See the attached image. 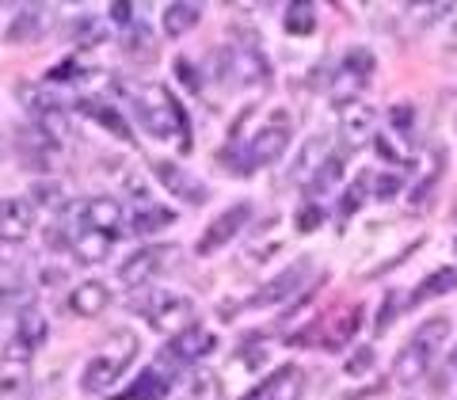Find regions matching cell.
I'll list each match as a JSON object with an SVG mask.
<instances>
[{"label":"cell","instance_id":"obj_37","mask_svg":"<svg viewBox=\"0 0 457 400\" xmlns=\"http://www.w3.org/2000/svg\"><path fill=\"white\" fill-rule=\"evenodd\" d=\"M339 179H343V161H339V156H332V161L320 168V176L312 179V191H328V188H336Z\"/></svg>","mask_w":457,"mask_h":400},{"label":"cell","instance_id":"obj_35","mask_svg":"<svg viewBox=\"0 0 457 400\" xmlns=\"http://www.w3.org/2000/svg\"><path fill=\"white\" fill-rule=\"evenodd\" d=\"M126 50H130V54H149L153 50V35H149V27L145 23H134V27H126Z\"/></svg>","mask_w":457,"mask_h":400},{"label":"cell","instance_id":"obj_40","mask_svg":"<svg viewBox=\"0 0 457 400\" xmlns=\"http://www.w3.org/2000/svg\"><path fill=\"white\" fill-rule=\"evenodd\" d=\"M362 191H366V176H362L359 183H354V188H351L347 195H343V203H339V213H343V218H347V213H354V210L362 206Z\"/></svg>","mask_w":457,"mask_h":400},{"label":"cell","instance_id":"obj_16","mask_svg":"<svg viewBox=\"0 0 457 400\" xmlns=\"http://www.w3.org/2000/svg\"><path fill=\"white\" fill-rule=\"evenodd\" d=\"M50 27V8H42V4H27L16 12V20L8 23V31H4V42H12V46H27V42H35L42 31Z\"/></svg>","mask_w":457,"mask_h":400},{"label":"cell","instance_id":"obj_20","mask_svg":"<svg viewBox=\"0 0 457 400\" xmlns=\"http://www.w3.org/2000/svg\"><path fill=\"white\" fill-rule=\"evenodd\" d=\"M111 245H114L111 233H99V229H80V233L73 237V255L84 267H96V263H104L111 255Z\"/></svg>","mask_w":457,"mask_h":400},{"label":"cell","instance_id":"obj_43","mask_svg":"<svg viewBox=\"0 0 457 400\" xmlns=\"http://www.w3.org/2000/svg\"><path fill=\"white\" fill-rule=\"evenodd\" d=\"M400 191V179L396 176H378V183H374V195L378 198H393Z\"/></svg>","mask_w":457,"mask_h":400},{"label":"cell","instance_id":"obj_42","mask_svg":"<svg viewBox=\"0 0 457 400\" xmlns=\"http://www.w3.org/2000/svg\"><path fill=\"white\" fill-rule=\"evenodd\" d=\"M137 12H134V4H126V0H119V4H111V20L114 23H122V27H134L137 20Z\"/></svg>","mask_w":457,"mask_h":400},{"label":"cell","instance_id":"obj_26","mask_svg":"<svg viewBox=\"0 0 457 400\" xmlns=\"http://www.w3.org/2000/svg\"><path fill=\"white\" fill-rule=\"evenodd\" d=\"M168 381H171V378L164 374V370L149 366L145 374H141V378L134 381V389H130V393H122L119 400H164V396H168V389H171Z\"/></svg>","mask_w":457,"mask_h":400},{"label":"cell","instance_id":"obj_31","mask_svg":"<svg viewBox=\"0 0 457 400\" xmlns=\"http://www.w3.org/2000/svg\"><path fill=\"white\" fill-rule=\"evenodd\" d=\"M65 38L77 42V46H96V42L104 38V20L92 16V12H84V16H77L65 27Z\"/></svg>","mask_w":457,"mask_h":400},{"label":"cell","instance_id":"obj_4","mask_svg":"<svg viewBox=\"0 0 457 400\" xmlns=\"http://www.w3.org/2000/svg\"><path fill=\"white\" fill-rule=\"evenodd\" d=\"M290 130H294L290 111H282V107H278V111H270V119L252 134V141H245V164H248V176H252L255 168L275 164L278 156L290 149Z\"/></svg>","mask_w":457,"mask_h":400},{"label":"cell","instance_id":"obj_24","mask_svg":"<svg viewBox=\"0 0 457 400\" xmlns=\"http://www.w3.org/2000/svg\"><path fill=\"white\" fill-rule=\"evenodd\" d=\"M302 393H305V374L297 366H282L278 374L263 385L267 400H302Z\"/></svg>","mask_w":457,"mask_h":400},{"label":"cell","instance_id":"obj_28","mask_svg":"<svg viewBox=\"0 0 457 400\" xmlns=\"http://www.w3.org/2000/svg\"><path fill=\"white\" fill-rule=\"evenodd\" d=\"M282 27H286V35H297V38L312 35V31H317V4H309V0H297V4H290V8H286Z\"/></svg>","mask_w":457,"mask_h":400},{"label":"cell","instance_id":"obj_34","mask_svg":"<svg viewBox=\"0 0 457 400\" xmlns=\"http://www.w3.org/2000/svg\"><path fill=\"white\" fill-rule=\"evenodd\" d=\"M400 309H404V290H389V294H385V305L378 309V332H385V328L396 321Z\"/></svg>","mask_w":457,"mask_h":400},{"label":"cell","instance_id":"obj_3","mask_svg":"<svg viewBox=\"0 0 457 400\" xmlns=\"http://www.w3.org/2000/svg\"><path fill=\"white\" fill-rule=\"evenodd\" d=\"M450 339V321L446 317H431L423 321L416 332H411V339L404 343V351L396 354V366H393V378L400 385H416L423 381V374L435 366L442 343Z\"/></svg>","mask_w":457,"mask_h":400},{"label":"cell","instance_id":"obj_14","mask_svg":"<svg viewBox=\"0 0 457 400\" xmlns=\"http://www.w3.org/2000/svg\"><path fill=\"white\" fill-rule=\"evenodd\" d=\"M80 221L84 229H99V233H111V237H122V203L111 195H96L80 206Z\"/></svg>","mask_w":457,"mask_h":400},{"label":"cell","instance_id":"obj_38","mask_svg":"<svg viewBox=\"0 0 457 400\" xmlns=\"http://www.w3.org/2000/svg\"><path fill=\"white\" fill-rule=\"evenodd\" d=\"M324 221V210H320V203H305L302 210H297V233H312Z\"/></svg>","mask_w":457,"mask_h":400},{"label":"cell","instance_id":"obj_44","mask_svg":"<svg viewBox=\"0 0 457 400\" xmlns=\"http://www.w3.org/2000/svg\"><path fill=\"white\" fill-rule=\"evenodd\" d=\"M374 149H378V156H385V161H393V164H400V153H396V149L389 146V138H378V146H374Z\"/></svg>","mask_w":457,"mask_h":400},{"label":"cell","instance_id":"obj_21","mask_svg":"<svg viewBox=\"0 0 457 400\" xmlns=\"http://www.w3.org/2000/svg\"><path fill=\"white\" fill-rule=\"evenodd\" d=\"M73 111H80L84 119L99 122V126H104L107 134H114L119 141H130V138H134V134H130V126H126V119H122V114L114 111L111 104H99V99H80V104H77Z\"/></svg>","mask_w":457,"mask_h":400},{"label":"cell","instance_id":"obj_2","mask_svg":"<svg viewBox=\"0 0 457 400\" xmlns=\"http://www.w3.org/2000/svg\"><path fill=\"white\" fill-rule=\"evenodd\" d=\"M137 351H141V339L130 332V328H119V332H111L107 343L92 354L88 366H84L80 389H84V393H92V396H96V393H107L111 385L134 366Z\"/></svg>","mask_w":457,"mask_h":400},{"label":"cell","instance_id":"obj_17","mask_svg":"<svg viewBox=\"0 0 457 400\" xmlns=\"http://www.w3.org/2000/svg\"><path fill=\"white\" fill-rule=\"evenodd\" d=\"M153 171H156V179H161L171 195H179V198H187V203L203 206L206 188H203V183H191V176H187V171H183L179 164H171V161H156V164H153Z\"/></svg>","mask_w":457,"mask_h":400},{"label":"cell","instance_id":"obj_25","mask_svg":"<svg viewBox=\"0 0 457 400\" xmlns=\"http://www.w3.org/2000/svg\"><path fill=\"white\" fill-rule=\"evenodd\" d=\"M27 385H31V362L27 359H0V396L12 400V396H20L27 393Z\"/></svg>","mask_w":457,"mask_h":400},{"label":"cell","instance_id":"obj_5","mask_svg":"<svg viewBox=\"0 0 457 400\" xmlns=\"http://www.w3.org/2000/svg\"><path fill=\"white\" fill-rule=\"evenodd\" d=\"M213 347V336L206 332L203 324H191V328H183L179 336H171L164 347H161V354H156V370H164V374L171 378L176 370H183V366H195L198 362V354L203 351H210Z\"/></svg>","mask_w":457,"mask_h":400},{"label":"cell","instance_id":"obj_33","mask_svg":"<svg viewBox=\"0 0 457 400\" xmlns=\"http://www.w3.org/2000/svg\"><path fill=\"white\" fill-rule=\"evenodd\" d=\"M374 362H378L374 347H354L351 359L343 362V370H347V378H362V374H370V370H374Z\"/></svg>","mask_w":457,"mask_h":400},{"label":"cell","instance_id":"obj_19","mask_svg":"<svg viewBox=\"0 0 457 400\" xmlns=\"http://www.w3.org/2000/svg\"><path fill=\"white\" fill-rule=\"evenodd\" d=\"M198 23H203V4H191V0H171V4L164 8V35L168 38L191 35Z\"/></svg>","mask_w":457,"mask_h":400},{"label":"cell","instance_id":"obj_18","mask_svg":"<svg viewBox=\"0 0 457 400\" xmlns=\"http://www.w3.org/2000/svg\"><path fill=\"white\" fill-rule=\"evenodd\" d=\"M111 305V290L104 282H96V279H88V282H80L73 294H69V309L77 312V317H84V321H92V317H99Z\"/></svg>","mask_w":457,"mask_h":400},{"label":"cell","instance_id":"obj_1","mask_svg":"<svg viewBox=\"0 0 457 400\" xmlns=\"http://www.w3.org/2000/svg\"><path fill=\"white\" fill-rule=\"evenodd\" d=\"M134 114L153 138H179V149H191V126H187V111L179 107V99L171 96L164 84H145L141 92H134Z\"/></svg>","mask_w":457,"mask_h":400},{"label":"cell","instance_id":"obj_15","mask_svg":"<svg viewBox=\"0 0 457 400\" xmlns=\"http://www.w3.org/2000/svg\"><path fill=\"white\" fill-rule=\"evenodd\" d=\"M35 229V203L31 198H0V237L23 240Z\"/></svg>","mask_w":457,"mask_h":400},{"label":"cell","instance_id":"obj_11","mask_svg":"<svg viewBox=\"0 0 457 400\" xmlns=\"http://www.w3.org/2000/svg\"><path fill=\"white\" fill-rule=\"evenodd\" d=\"M359 324H362V305H351V309H343L336 312L332 321H317L312 328H317V336H312V343H320L324 351H347L351 347V339L359 336Z\"/></svg>","mask_w":457,"mask_h":400},{"label":"cell","instance_id":"obj_12","mask_svg":"<svg viewBox=\"0 0 457 400\" xmlns=\"http://www.w3.org/2000/svg\"><path fill=\"white\" fill-rule=\"evenodd\" d=\"M16 104L31 114V119H46V114H65V99L54 92L46 80H16Z\"/></svg>","mask_w":457,"mask_h":400},{"label":"cell","instance_id":"obj_23","mask_svg":"<svg viewBox=\"0 0 457 400\" xmlns=\"http://www.w3.org/2000/svg\"><path fill=\"white\" fill-rule=\"evenodd\" d=\"M179 400H221V378L210 366H195L191 378L183 381Z\"/></svg>","mask_w":457,"mask_h":400},{"label":"cell","instance_id":"obj_32","mask_svg":"<svg viewBox=\"0 0 457 400\" xmlns=\"http://www.w3.org/2000/svg\"><path fill=\"white\" fill-rule=\"evenodd\" d=\"M339 69H347V73H354V77L370 80V77H374V69H378V62H374V54H370L366 46H351V50H347V57H343V65H339Z\"/></svg>","mask_w":457,"mask_h":400},{"label":"cell","instance_id":"obj_27","mask_svg":"<svg viewBox=\"0 0 457 400\" xmlns=\"http://www.w3.org/2000/svg\"><path fill=\"white\" fill-rule=\"evenodd\" d=\"M171 221H176V213H171L168 206L141 203L134 210V218H130V233H161V229H168Z\"/></svg>","mask_w":457,"mask_h":400},{"label":"cell","instance_id":"obj_36","mask_svg":"<svg viewBox=\"0 0 457 400\" xmlns=\"http://www.w3.org/2000/svg\"><path fill=\"white\" fill-rule=\"evenodd\" d=\"M389 122L396 126V134H411V130H416V107H411V104H396L393 111H389Z\"/></svg>","mask_w":457,"mask_h":400},{"label":"cell","instance_id":"obj_6","mask_svg":"<svg viewBox=\"0 0 457 400\" xmlns=\"http://www.w3.org/2000/svg\"><path fill=\"white\" fill-rule=\"evenodd\" d=\"M252 213H255V210H252L248 198H240V203H233L228 210H221L218 218H213V221L206 225V233L198 237L195 252H198V255H213V252H221V248L228 245V240H233V237L240 233V229H245V225L252 221Z\"/></svg>","mask_w":457,"mask_h":400},{"label":"cell","instance_id":"obj_30","mask_svg":"<svg viewBox=\"0 0 457 400\" xmlns=\"http://www.w3.org/2000/svg\"><path fill=\"white\" fill-rule=\"evenodd\" d=\"M457 286V275L450 267H442V271H435V275H427L420 286H416V294H411V302L408 305H420V302H431V297H438V294H450Z\"/></svg>","mask_w":457,"mask_h":400},{"label":"cell","instance_id":"obj_9","mask_svg":"<svg viewBox=\"0 0 457 400\" xmlns=\"http://www.w3.org/2000/svg\"><path fill=\"white\" fill-rule=\"evenodd\" d=\"M312 279V260H297L290 263L286 271H278L270 282L260 286V294L252 297V305H278V302H290V297H297L305 290V282Z\"/></svg>","mask_w":457,"mask_h":400},{"label":"cell","instance_id":"obj_10","mask_svg":"<svg viewBox=\"0 0 457 400\" xmlns=\"http://www.w3.org/2000/svg\"><path fill=\"white\" fill-rule=\"evenodd\" d=\"M328 161H332V141H328V134H312L309 141H302V149H297L286 179L297 183V188H302V183H312Z\"/></svg>","mask_w":457,"mask_h":400},{"label":"cell","instance_id":"obj_8","mask_svg":"<svg viewBox=\"0 0 457 400\" xmlns=\"http://www.w3.org/2000/svg\"><path fill=\"white\" fill-rule=\"evenodd\" d=\"M141 312H145V321L156 328V332H168V336H179L183 328L198 324L195 321V302L191 297H183V294H161Z\"/></svg>","mask_w":457,"mask_h":400},{"label":"cell","instance_id":"obj_41","mask_svg":"<svg viewBox=\"0 0 457 400\" xmlns=\"http://www.w3.org/2000/svg\"><path fill=\"white\" fill-rule=\"evenodd\" d=\"M23 260V240H4L0 237V263H16Z\"/></svg>","mask_w":457,"mask_h":400},{"label":"cell","instance_id":"obj_7","mask_svg":"<svg viewBox=\"0 0 457 400\" xmlns=\"http://www.w3.org/2000/svg\"><path fill=\"white\" fill-rule=\"evenodd\" d=\"M171 255H176V245H145V248H137L134 255H126V263L119 267V282L130 286V290H141V286L153 282L171 263Z\"/></svg>","mask_w":457,"mask_h":400},{"label":"cell","instance_id":"obj_13","mask_svg":"<svg viewBox=\"0 0 457 400\" xmlns=\"http://www.w3.org/2000/svg\"><path fill=\"white\" fill-rule=\"evenodd\" d=\"M374 126H378V111L366 104H351L339 111V138L347 149H359L362 141L374 138Z\"/></svg>","mask_w":457,"mask_h":400},{"label":"cell","instance_id":"obj_39","mask_svg":"<svg viewBox=\"0 0 457 400\" xmlns=\"http://www.w3.org/2000/svg\"><path fill=\"white\" fill-rule=\"evenodd\" d=\"M176 73H179V80H183V88H187V92H203V77L191 69L187 57H179V62H176Z\"/></svg>","mask_w":457,"mask_h":400},{"label":"cell","instance_id":"obj_22","mask_svg":"<svg viewBox=\"0 0 457 400\" xmlns=\"http://www.w3.org/2000/svg\"><path fill=\"white\" fill-rule=\"evenodd\" d=\"M46 336H50L46 312H38L35 305H23V309H20V317H16V339L23 343V347L38 351L42 343H46Z\"/></svg>","mask_w":457,"mask_h":400},{"label":"cell","instance_id":"obj_29","mask_svg":"<svg viewBox=\"0 0 457 400\" xmlns=\"http://www.w3.org/2000/svg\"><path fill=\"white\" fill-rule=\"evenodd\" d=\"M31 203L42 206V210H65L69 206V191H65V183H57V179H35L31 183Z\"/></svg>","mask_w":457,"mask_h":400}]
</instances>
